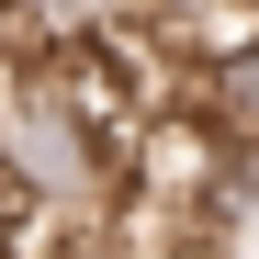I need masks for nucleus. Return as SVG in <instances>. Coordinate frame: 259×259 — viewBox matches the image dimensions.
Listing matches in <instances>:
<instances>
[{
    "mask_svg": "<svg viewBox=\"0 0 259 259\" xmlns=\"http://www.w3.org/2000/svg\"><path fill=\"white\" fill-rule=\"evenodd\" d=\"M158 23H203V12H226V0H147Z\"/></svg>",
    "mask_w": 259,
    "mask_h": 259,
    "instance_id": "nucleus-1",
    "label": "nucleus"
},
{
    "mask_svg": "<svg viewBox=\"0 0 259 259\" xmlns=\"http://www.w3.org/2000/svg\"><path fill=\"white\" fill-rule=\"evenodd\" d=\"M248 12H259V0H248Z\"/></svg>",
    "mask_w": 259,
    "mask_h": 259,
    "instance_id": "nucleus-2",
    "label": "nucleus"
}]
</instances>
